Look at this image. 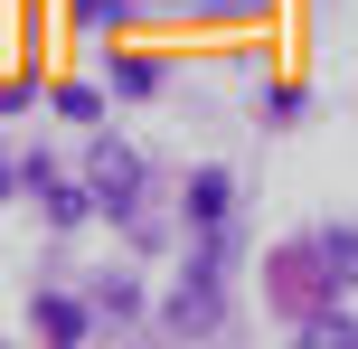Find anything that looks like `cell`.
Instances as JSON below:
<instances>
[{"instance_id":"cell-8","label":"cell","mask_w":358,"mask_h":349,"mask_svg":"<svg viewBox=\"0 0 358 349\" xmlns=\"http://www.w3.org/2000/svg\"><path fill=\"white\" fill-rule=\"evenodd\" d=\"M85 208H94V199H76V189H48V218H57V227H85Z\"/></svg>"},{"instance_id":"cell-9","label":"cell","mask_w":358,"mask_h":349,"mask_svg":"<svg viewBox=\"0 0 358 349\" xmlns=\"http://www.w3.org/2000/svg\"><path fill=\"white\" fill-rule=\"evenodd\" d=\"M113 10H123V0H76V19H85V29H104Z\"/></svg>"},{"instance_id":"cell-7","label":"cell","mask_w":358,"mask_h":349,"mask_svg":"<svg viewBox=\"0 0 358 349\" xmlns=\"http://www.w3.org/2000/svg\"><path fill=\"white\" fill-rule=\"evenodd\" d=\"M113 85H123V94H151V85H161V66H151V57H123V66H113Z\"/></svg>"},{"instance_id":"cell-4","label":"cell","mask_w":358,"mask_h":349,"mask_svg":"<svg viewBox=\"0 0 358 349\" xmlns=\"http://www.w3.org/2000/svg\"><path fill=\"white\" fill-rule=\"evenodd\" d=\"M189 218L217 236V218H227V180H217V170H198V180H189Z\"/></svg>"},{"instance_id":"cell-3","label":"cell","mask_w":358,"mask_h":349,"mask_svg":"<svg viewBox=\"0 0 358 349\" xmlns=\"http://www.w3.org/2000/svg\"><path fill=\"white\" fill-rule=\"evenodd\" d=\"M292 349H358V321H349V312H321V321L292 331Z\"/></svg>"},{"instance_id":"cell-2","label":"cell","mask_w":358,"mask_h":349,"mask_svg":"<svg viewBox=\"0 0 358 349\" xmlns=\"http://www.w3.org/2000/svg\"><path fill=\"white\" fill-rule=\"evenodd\" d=\"M94 199H104V208H132V199H142V161H132L123 142H94Z\"/></svg>"},{"instance_id":"cell-5","label":"cell","mask_w":358,"mask_h":349,"mask_svg":"<svg viewBox=\"0 0 358 349\" xmlns=\"http://www.w3.org/2000/svg\"><path fill=\"white\" fill-rule=\"evenodd\" d=\"M38 321H48V340H85V302H66V293L38 302Z\"/></svg>"},{"instance_id":"cell-1","label":"cell","mask_w":358,"mask_h":349,"mask_svg":"<svg viewBox=\"0 0 358 349\" xmlns=\"http://www.w3.org/2000/svg\"><path fill=\"white\" fill-rule=\"evenodd\" d=\"M170 321H179V331H208V321H217V245L189 264V274H179V293H170Z\"/></svg>"},{"instance_id":"cell-6","label":"cell","mask_w":358,"mask_h":349,"mask_svg":"<svg viewBox=\"0 0 358 349\" xmlns=\"http://www.w3.org/2000/svg\"><path fill=\"white\" fill-rule=\"evenodd\" d=\"M321 264H330L340 283H358V236H321Z\"/></svg>"}]
</instances>
